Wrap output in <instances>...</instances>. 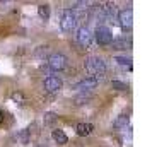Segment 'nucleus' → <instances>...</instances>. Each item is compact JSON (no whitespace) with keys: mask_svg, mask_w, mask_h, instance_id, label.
I'll list each match as a JSON object with an SVG mask.
<instances>
[{"mask_svg":"<svg viewBox=\"0 0 152 147\" xmlns=\"http://www.w3.org/2000/svg\"><path fill=\"white\" fill-rule=\"evenodd\" d=\"M84 67L92 75H97V74H104L106 72V62H104L101 56H87L86 62H84Z\"/></svg>","mask_w":152,"mask_h":147,"instance_id":"1","label":"nucleus"},{"mask_svg":"<svg viewBox=\"0 0 152 147\" xmlns=\"http://www.w3.org/2000/svg\"><path fill=\"white\" fill-rule=\"evenodd\" d=\"M77 26V14L72 10V9H65L62 12V19H60V28L63 29V31H67V33H70V31H74Z\"/></svg>","mask_w":152,"mask_h":147,"instance_id":"2","label":"nucleus"},{"mask_svg":"<svg viewBox=\"0 0 152 147\" xmlns=\"http://www.w3.org/2000/svg\"><path fill=\"white\" fill-rule=\"evenodd\" d=\"M94 34H96V41L99 43V45H103V46L113 43V33H111V29L106 28V26H97Z\"/></svg>","mask_w":152,"mask_h":147,"instance_id":"3","label":"nucleus"},{"mask_svg":"<svg viewBox=\"0 0 152 147\" xmlns=\"http://www.w3.org/2000/svg\"><path fill=\"white\" fill-rule=\"evenodd\" d=\"M48 67L55 72H60L67 67V56L62 53H53L48 56Z\"/></svg>","mask_w":152,"mask_h":147,"instance_id":"4","label":"nucleus"},{"mask_svg":"<svg viewBox=\"0 0 152 147\" xmlns=\"http://www.w3.org/2000/svg\"><path fill=\"white\" fill-rule=\"evenodd\" d=\"M118 21H120V26L123 29H132L133 26V12L132 9H123L118 12Z\"/></svg>","mask_w":152,"mask_h":147,"instance_id":"5","label":"nucleus"},{"mask_svg":"<svg viewBox=\"0 0 152 147\" xmlns=\"http://www.w3.org/2000/svg\"><path fill=\"white\" fill-rule=\"evenodd\" d=\"M77 43L82 46V48H89L91 43H92V34H91V31L86 26H82V28H79V31H77Z\"/></svg>","mask_w":152,"mask_h":147,"instance_id":"6","label":"nucleus"},{"mask_svg":"<svg viewBox=\"0 0 152 147\" xmlns=\"http://www.w3.org/2000/svg\"><path fill=\"white\" fill-rule=\"evenodd\" d=\"M62 79L60 77H55V75H51V77H46L45 79V82H43V87H45V91L46 92H58L62 89Z\"/></svg>","mask_w":152,"mask_h":147,"instance_id":"7","label":"nucleus"},{"mask_svg":"<svg viewBox=\"0 0 152 147\" xmlns=\"http://www.w3.org/2000/svg\"><path fill=\"white\" fill-rule=\"evenodd\" d=\"M99 82H101V79L97 77V75H92V77H87V79H84V80H80L75 86V89H79V91H91V89H96L97 86H99Z\"/></svg>","mask_w":152,"mask_h":147,"instance_id":"8","label":"nucleus"},{"mask_svg":"<svg viewBox=\"0 0 152 147\" xmlns=\"http://www.w3.org/2000/svg\"><path fill=\"white\" fill-rule=\"evenodd\" d=\"M51 137H53V140H55L58 146H65L69 142V137H67V133L63 132V130H53L51 132Z\"/></svg>","mask_w":152,"mask_h":147,"instance_id":"9","label":"nucleus"},{"mask_svg":"<svg viewBox=\"0 0 152 147\" xmlns=\"http://www.w3.org/2000/svg\"><path fill=\"white\" fill-rule=\"evenodd\" d=\"M132 41L130 39H126V38H120V39H113V43H111V46L115 50H125L126 46H130Z\"/></svg>","mask_w":152,"mask_h":147,"instance_id":"10","label":"nucleus"},{"mask_svg":"<svg viewBox=\"0 0 152 147\" xmlns=\"http://www.w3.org/2000/svg\"><path fill=\"white\" fill-rule=\"evenodd\" d=\"M126 125H128V116H126V115H120V116L115 120V123H113V127H115L116 130L126 128Z\"/></svg>","mask_w":152,"mask_h":147,"instance_id":"11","label":"nucleus"},{"mask_svg":"<svg viewBox=\"0 0 152 147\" xmlns=\"http://www.w3.org/2000/svg\"><path fill=\"white\" fill-rule=\"evenodd\" d=\"M92 132V125L91 123H79L77 125V133L80 135V137H86V135H89Z\"/></svg>","mask_w":152,"mask_h":147,"instance_id":"12","label":"nucleus"},{"mask_svg":"<svg viewBox=\"0 0 152 147\" xmlns=\"http://www.w3.org/2000/svg\"><path fill=\"white\" fill-rule=\"evenodd\" d=\"M38 14H39V17H41L43 21H48L50 19V5H39L38 7Z\"/></svg>","mask_w":152,"mask_h":147,"instance_id":"13","label":"nucleus"},{"mask_svg":"<svg viewBox=\"0 0 152 147\" xmlns=\"http://www.w3.org/2000/svg\"><path fill=\"white\" fill-rule=\"evenodd\" d=\"M115 62H118L120 65H123V67H128V69H132V62L128 56H115Z\"/></svg>","mask_w":152,"mask_h":147,"instance_id":"14","label":"nucleus"},{"mask_svg":"<svg viewBox=\"0 0 152 147\" xmlns=\"http://www.w3.org/2000/svg\"><path fill=\"white\" fill-rule=\"evenodd\" d=\"M111 87H113V89H118V91H126V89H128L126 84L120 82V80H113V82H111Z\"/></svg>","mask_w":152,"mask_h":147,"instance_id":"15","label":"nucleus"},{"mask_svg":"<svg viewBox=\"0 0 152 147\" xmlns=\"http://www.w3.org/2000/svg\"><path fill=\"white\" fill-rule=\"evenodd\" d=\"M55 120H56L55 113H46V115H45V123H53Z\"/></svg>","mask_w":152,"mask_h":147,"instance_id":"16","label":"nucleus"},{"mask_svg":"<svg viewBox=\"0 0 152 147\" xmlns=\"http://www.w3.org/2000/svg\"><path fill=\"white\" fill-rule=\"evenodd\" d=\"M48 53V46H39V50L36 51V56H43Z\"/></svg>","mask_w":152,"mask_h":147,"instance_id":"17","label":"nucleus"},{"mask_svg":"<svg viewBox=\"0 0 152 147\" xmlns=\"http://www.w3.org/2000/svg\"><path fill=\"white\" fill-rule=\"evenodd\" d=\"M12 99H14L15 103H22V99H24V98H22L21 92H14V94H12Z\"/></svg>","mask_w":152,"mask_h":147,"instance_id":"18","label":"nucleus"},{"mask_svg":"<svg viewBox=\"0 0 152 147\" xmlns=\"http://www.w3.org/2000/svg\"><path fill=\"white\" fill-rule=\"evenodd\" d=\"M2 121H4V113L0 111V123H2Z\"/></svg>","mask_w":152,"mask_h":147,"instance_id":"19","label":"nucleus"}]
</instances>
